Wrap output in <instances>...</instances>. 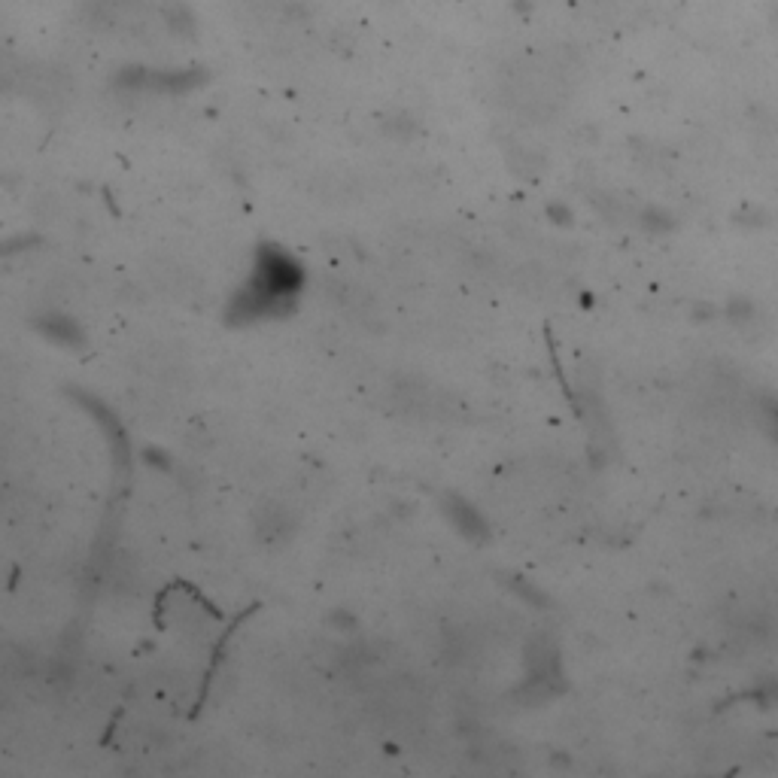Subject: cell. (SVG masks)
<instances>
[{
	"mask_svg": "<svg viewBox=\"0 0 778 778\" xmlns=\"http://www.w3.org/2000/svg\"><path fill=\"white\" fill-rule=\"evenodd\" d=\"M43 332L52 338V341H64V344H73V341H80V329H76L67 317H58V314H52L49 320H46V326H43Z\"/></svg>",
	"mask_w": 778,
	"mask_h": 778,
	"instance_id": "obj_1",
	"label": "cell"
},
{
	"mask_svg": "<svg viewBox=\"0 0 778 778\" xmlns=\"http://www.w3.org/2000/svg\"><path fill=\"white\" fill-rule=\"evenodd\" d=\"M772 22H775V31H778V10H775V16H772Z\"/></svg>",
	"mask_w": 778,
	"mask_h": 778,
	"instance_id": "obj_2",
	"label": "cell"
}]
</instances>
